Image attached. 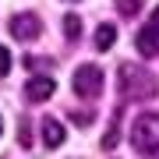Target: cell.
Masks as SVG:
<instances>
[{"instance_id":"obj_12","label":"cell","mask_w":159,"mask_h":159,"mask_svg":"<svg viewBox=\"0 0 159 159\" xmlns=\"http://www.w3.org/2000/svg\"><path fill=\"white\" fill-rule=\"evenodd\" d=\"M74 120L85 127V124H92V113H89V110H78V113H74Z\"/></svg>"},{"instance_id":"obj_6","label":"cell","mask_w":159,"mask_h":159,"mask_svg":"<svg viewBox=\"0 0 159 159\" xmlns=\"http://www.w3.org/2000/svg\"><path fill=\"white\" fill-rule=\"evenodd\" d=\"M138 53H142V57H159V32L152 25H145V29L138 32Z\"/></svg>"},{"instance_id":"obj_5","label":"cell","mask_w":159,"mask_h":159,"mask_svg":"<svg viewBox=\"0 0 159 159\" xmlns=\"http://www.w3.org/2000/svg\"><path fill=\"white\" fill-rule=\"evenodd\" d=\"M50 96H53V78H50V74H43V78L35 74V78L25 81V99H29V102H43Z\"/></svg>"},{"instance_id":"obj_1","label":"cell","mask_w":159,"mask_h":159,"mask_svg":"<svg viewBox=\"0 0 159 159\" xmlns=\"http://www.w3.org/2000/svg\"><path fill=\"white\" fill-rule=\"evenodd\" d=\"M156 78L138 64H120V96L124 99H152L156 96Z\"/></svg>"},{"instance_id":"obj_9","label":"cell","mask_w":159,"mask_h":159,"mask_svg":"<svg viewBox=\"0 0 159 159\" xmlns=\"http://www.w3.org/2000/svg\"><path fill=\"white\" fill-rule=\"evenodd\" d=\"M64 35H67L71 43L81 39V18L78 14H67V18H64Z\"/></svg>"},{"instance_id":"obj_3","label":"cell","mask_w":159,"mask_h":159,"mask_svg":"<svg viewBox=\"0 0 159 159\" xmlns=\"http://www.w3.org/2000/svg\"><path fill=\"white\" fill-rule=\"evenodd\" d=\"M74 92H78L81 99H96L102 92V71L96 67V64H81L78 71H74Z\"/></svg>"},{"instance_id":"obj_4","label":"cell","mask_w":159,"mask_h":159,"mask_svg":"<svg viewBox=\"0 0 159 159\" xmlns=\"http://www.w3.org/2000/svg\"><path fill=\"white\" fill-rule=\"evenodd\" d=\"M39 29H43V25H39L35 14H14L11 25H7V32H11L14 39H21V43H32L35 35H39Z\"/></svg>"},{"instance_id":"obj_10","label":"cell","mask_w":159,"mask_h":159,"mask_svg":"<svg viewBox=\"0 0 159 159\" xmlns=\"http://www.w3.org/2000/svg\"><path fill=\"white\" fill-rule=\"evenodd\" d=\"M117 11L124 18H134L138 11H142V4H138V0H117Z\"/></svg>"},{"instance_id":"obj_7","label":"cell","mask_w":159,"mask_h":159,"mask_svg":"<svg viewBox=\"0 0 159 159\" xmlns=\"http://www.w3.org/2000/svg\"><path fill=\"white\" fill-rule=\"evenodd\" d=\"M39 131H43V142L50 145V148H57V145H64V127L57 124V120H50V117H46L43 124H39Z\"/></svg>"},{"instance_id":"obj_13","label":"cell","mask_w":159,"mask_h":159,"mask_svg":"<svg viewBox=\"0 0 159 159\" xmlns=\"http://www.w3.org/2000/svg\"><path fill=\"white\" fill-rule=\"evenodd\" d=\"M0 131H4V120H0Z\"/></svg>"},{"instance_id":"obj_8","label":"cell","mask_w":159,"mask_h":159,"mask_svg":"<svg viewBox=\"0 0 159 159\" xmlns=\"http://www.w3.org/2000/svg\"><path fill=\"white\" fill-rule=\"evenodd\" d=\"M113 43H117V25L102 21L99 29H96V50H110Z\"/></svg>"},{"instance_id":"obj_2","label":"cell","mask_w":159,"mask_h":159,"mask_svg":"<svg viewBox=\"0 0 159 159\" xmlns=\"http://www.w3.org/2000/svg\"><path fill=\"white\" fill-rule=\"evenodd\" d=\"M131 145L142 156H159V113H142L131 127Z\"/></svg>"},{"instance_id":"obj_11","label":"cell","mask_w":159,"mask_h":159,"mask_svg":"<svg viewBox=\"0 0 159 159\" xmlns=\"http://www.w3.org/2000/svg\"><path fill=\"white\" fill-rule=\"evenodd\" d=\"M11 71V53H7V46H0V78Z\"/></svg>"}]
</instances>
